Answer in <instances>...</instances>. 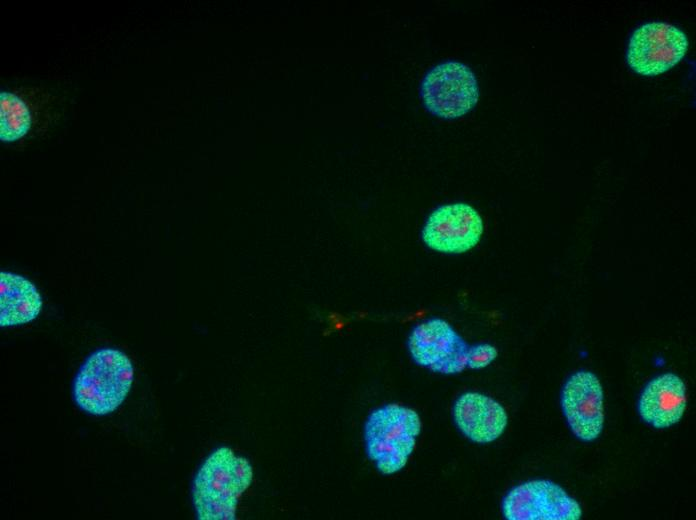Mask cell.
<instances>
[{
  "mask_svg": "<svg viewBox=\"0 0 696 520\" xmlns=\"http://www.w3.org/2000/svg\"><path fill=\"white\" fill-rule=\"evenodd\" d=\"M254 471L250 461L230 447L213 450L198 468L191 487L192 503L199 520H235L243 493Z\"/></svg>",
  "mask_w": 696,
  "mask_h": 520,
  "instance_id": "cell-1",
  "label": "cell"
},
{
  "mask_svg": "<svg viewBox=\"0 0 696 520\" xmlns=\"http://www.w3.org/2000/svg\"><path fill=\"white\" fill-rule=\"evenodd\" d=\"M134 380L131 359L121 350L104 347L89 354L73 381L76 405L94 416L117 410L127 398Z\"/></svg>",
  "mask_w": 696,
  "mask_h": 520,
  "instance_id": "cell-2",
  "label": "cell"
},
{
  "mask_svg": "<svg viewBox=\"0 0 696 520\" xmlns=\"http://www.w3.org/2000/svg\"><path fill=\"white\" fill-rule=\"evenodd\" d=\"M421 426L419 414L401 404L388 403L371 411L364 425L365 450L381 474L392 475L405 467Z\"/></svg>",
  "mask_w": 696,
  "mask_h": 520,
  "instance_id": "cell-3",
  "label": "cell"
},
{
  "mask_svg": "<svg viewBox=\"0 0 696 520\" xmlns=\"http://www.w3.org/2000/svg\"><path fill=\"white\" fill-rule=\"evenodd\" d=\"M469 345L445 319L432 317L416 324L407 338V349L415 364L443 375L467 368Z\"/></svg>",
  "mask_w": 696,
  "mask_h": 520,
  "instance_id": "cell-4",
  "label": "cell"
},
{
  "mask_svg": "<svg viewBox=\"0 0 696 520\" xmlns=\"http://www.w3.org/2000/svg\"><path fill=\"white\" fill-rule=\"evenodd\" d=\"M421 97L432 114L443 119H455L476 106L479 100L477 79L467 65L446 61L425 75Z\"/></svg>",
  "mask_w": 696,
  "mask_h": 520,
  "instance_id": "cell-5",
  "label": "cell"
},
{
  "mask_svg": "<svg viewBox=\"0 0 696 520\" xmlns=\"http://www.w3.org/2000/svg\"><path fill=\"white\" fill-rule=\"evenodd\" d=\"M688 47V38L681 29L666 22H649L632 33L626 60L634 72L657 76L678 64Z\"/></svg>",
  "mask_w": 696,
  "mask_h": 520,
  "instance_id": "cell-6",
  "label": "cell"
},
{
  "mask_svg": "<svg viewBox=\"0 0 696 520\" xmlns=\"http://www.w3.org/2000/svg\"><path fill=\"white\" fill-rule=\"evenodd\" d=\"M484 232L479 212L464 202L444 204L427 217L421 239L432 251L456 255L475 248Z\"/></svg>",
  "mask_w": 696,
  "mask_h": 520,
  "instance_id": "cell-7",
  "label": "cell"
},
{
  "mask_svg": "<svg viewBox=\"0 0 696 520\" xmlns=\"http://www.w3.org/2000/svg\"><path fill=\"white\" fill-rule=\"evenodd\" d=\"M508 520H578L580 504L558 484L545 479L530 480L510 489L502 500Z\"/></svg>",
  "mask_w": 696,
  "mask_h": 520,
  "instance_id": "cell-8",
  "label": "cell"
},
{
  "mask_svg": "<svg viewBox=\"0 0 696 520\" xmlns=\"http://www.w3.org/2000/svg\"><path fill=\"white\" fill-rule=\"evenodd\" d=\"M561 405L568 425L580 440L590 442L599 437L604 424L603 389L598 377L580 370L565 382Z\"/></svg>",
  "mask_w": 696,
  "mask_h": 520,
  "instance_id": "cell-9",
  "label": "cell"
},
{
  "mask_svg": "<svg viewBox=\"0 0 696 520\" xmlns=\"http://www.w3.org/2000/svg\"><path fill=\"white\" fill-rule=\"evenodd\" d=\"M453 419L465 437L480 444L495 441L503 434L508 423L505 408L493 398L478 392H466L456 399Z\"/></svg>",
  "mask_w": 696,
  "mask_h": 520,
  "instance_id": "cell-10",
  "label": "cell"
},
{
  "mask_svg": "<svg viewBox=\"0 0 696 520\" xmlns=\"http://www.w3.org/2000/svg\"><path fill=\"white\" fill-rule=\"evenodd\" d=\"M686 401L683 380L667 372L646 385L639 399V414L644 422L655 428H668L682 418Z\"/></svg>",
  "mask_w": 696,
  "mask_h": 520,
  "instance_id": "cell-11",
  "label": "cell"
},
{
  "mask_svg": "<svg viewBox=\"0 0 696 520\" xmlns=\"http://www.w3.org/2000/svg\"><path fill=\"white\" fill-rule=\"evenodd\" d=\"M43 300L28 278L9 271L0 272V326L27 324L41 312Z\"/></svg>",
  "mask_w": 696,
  "mask_h": 520,
  "instance_id": "cell-12",
  "label": "cell"
},
{
  "mask_svg": "<svg viewBox=\"0 0 696 520\" xmlns=\"http://www.w3.org/2000/svg\"><path fill=\"white\" fill-rule=\"evenodd\" d=\"M32 115L26 102L16 93L0 92V139L13 142L25 136L31 128Z\"/></svg>",
  "mask_w": 696,
  "mask_h": 520,
  "instance_id": "cell-13",
  "label": "cell"
},
{
  "mask_svg": "<svg viewBox=\"0 0 696 520\" xmlns=\"http://www.w3.org/2000/svg\"><path fill=\"white\" fill-rule=\"evenodd\" d=\"M498 356L497 348L490 343H478L469 346L467 351V367L479 370L490 365Z\"/></svg>",
  "mask_w": 696,
  "mask_h": 520,
  "instance_id": "cell-14",
  "label": "cell"
}]
</instances>
